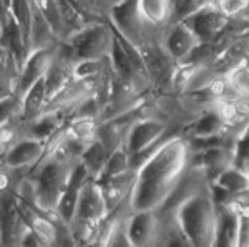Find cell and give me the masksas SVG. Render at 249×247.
Masks as SVG:
<instances>
[{
    "instance_id": "obj_1",
    "label": "cell",
    "mask_w": 249,
    "mask_h": 247,
    "mask_svg": "<svg viewBox=\"0 0 249 247\" xmlns=\"http://www.w3.org/2000/svg\"><path fill=\"white\" fill-rule=\"evenodd\" d=\"M191 153L184 134H166L135 169L128 196L130 211L161 209L190 168Z\"/></svg>"
},
{
    "instance_id": "obj_2",
    "label": "cell",
    "mask_w": 249,
    "mask_h": 247,
    "mask_svg": "<svg viewBox=\"0 0 249 247\" xmlns=\"http://www.w3.org/2000/svg\"><path fill=\"white\" fill-rule=\"evenodd\" d=\"M160 213L173 219L188 246H214L218 204L213 198L210 181H204L184 196L166 202Z\"/></svg>"
},
{
    "instance_id": "obj_3",
    "label": "cell",
    "mask_w": 249,
    "mask_h": 247,
    "mask_svg": "<svg viewBox=\"0 0 249 247\" xmlns=\"http://www.w3.org/2000/svg\"><path fill=\"white\" fill-rule=\"evenodd\" d=\"M170 125L156 115H140L130 123L123 148L130 156V168L136 169L144 156L166 136Z\"/></svg>"
},
{
    "instance_id": "obj_4",
    "label": "cell",
    "mask_w": 249,
    "mask_h": 247,
    "mask_svg": "<svg viewBox=\"0 0 249 247\" xmlns=\"http://www.w3.org/2000/svg\"><path fill=\"white\" fill-rule=\"evenodd\" d=\"M160 37L161 35L148 37L140 49L148 83H150V93L153 97L173 93V80H175L176 68H178V63L163 49Z\"/></svg>"
},
{
    "instance_id": "obj_5",
    "label": "cell",
    "mask_w": 249,
    "mask_h": 247,
    "mask_svg": "<svg viewBox=\"0 0 249 247\" xmlns=\"http://www.w3.org/2000/svg\"><path fill=\"white\" fill-rule=\"evenodd\" d=\"M115 32L111 23L105 22H88L75 33L65 38L75 55V60H102L110 58L113 47Z\"/></svg>"
},
{
    "instance_id": "obj_6",
    "label": "cell",
    "mask_w": 249,
    "mask_h": 247,
    "mask_svg": "<svg viewBox=\"0 0 249 247\" xmlns=\"http://www.w3.org/2000/svg\"><path fill=\"white\" fill-rule=\"evenodd\" d=\"M183 22L198 35L203 43L214 45L223 38L231 20L221 14L213 3H206L191 12L188 17H184Z\"/></svg>"
},
{
    "instance_id": "obj_7",
    "label": "cell",
    "mask_w": 249,
    "mask_h": 247,
    "mask_svg": "<svg viewBox=\"0 0 249 247\" xmlns=\"http://www.w3.org/2000/svg\"><path fill=\"white\" fill-rule=\"evenodd\" d=\"M108 22L124 40L142 49L146 40V27L138 14L136 0H120L110 10Z\"/></svg>"
},
{
    "instance_id": "obj_8",
    "label": "cell",
    "mask_w": 249,
    "mask_h": 247,
    "mask_svg": "<svg viewBox=\"0 0 249 247\" xmlns=\"http://www.w3.org/2000/svg\"><path fill=\"white\" fill-rule=\"evenodd\" d=\"M163 49L176 63H184L191 53L201 45V40L183 20H175L161 32L160 37Z\"/></svg>"
},
{
    "instance_id": "obj_9",
    "label": "cell",
    "mask_w": 249,
    "mask_h": 247,
    "mask_svg": "<svg viewBox=\"0 0 249 247\" xmlns=\"http://www.w3.org/2000/svg\"><path fill=\"white\" fill-rule=\"evenodd\" d=\"M29 226L22 219L17 206L15 189H7L0 194V246H20Z\"/></svg>"
},
{
    "instance_id": "obj_10",
    "label": "cell",
    "mask_w": 249,
    "mask_h": 247,
    "mask_svg": "<svg viewBox=\"0 0 249 247\" xmlns=\"http://www.w3.org/2000/svg\"><path fill=\"white\" fill-rule=\"evenodd\" d=\"M160 231L158 211H130L124 221V237L128 246H155Z\"/></svg>"
},
{
    "instance_id": "obj_11",
    "label": "cell",
    "mask_w": 249,
    "mask_h": 247,
    "mask_svg": "<svg viewBox=\"0 0 249 247\" xmlns=\"http://www.w3.org/2000/svg\"><path fill=\"white\" fill-rule=\"evenodd\" d=\"M45 148H47V143L20 134L9 148H7L5 153H3L2 163L12 171L27 173V171L34 168L40 159L43 158Z\"/></svg>"
},
{
    "instance_id": "obj_12",
    "label": "cell",
    "mask_w": 249,
    "mask_h": 247,
    "mask_svg": "<svg viewBox=\"0 0 249 247\" xmlns=\"http://www.w3.org/2000/svg\"><path fill=\"white\" fill-rule=\"evenodd\" d=\"M107 214L108 209L102 188H100L98 181L90 176L82 188L77 211H75L73 221L70 224H100Z\"/></svg>"
},
{
    "instance_id": "obj_13",
    "label": "cell",
    "mask_w": 249,
    "mask_h": 247,
    "mask_svg": "<svg viewBox=\"0 0 249 247\" xmlns=\"http://www.w3.org/2000/svg\"><path fill=\"white\" fill-rule=\"evenodd\" d=\"M88 178H90L88 169L85 168V165H83L82 161H78L77 165L73 166V169H71L68 182H67L65 189H63L62 196H60V201L53 213L55 217L60 219L62 222H65V224H70V222L73 221L80 193H82V188Z\"/></svg>"
},
{
    "instance_id": "obj_14",
    "label": "cell",
    "mask_w": 249,
    "mask_h": 247,
    "mask_svg": "<svg viewBox=\"0 0 249 247\" xmlns=\"http://www.w3.org/2000/svg\"><path fill=\"white\" fill-rule=\"evenodd\" d=\"M136 7L146 27V38L161 35L173 22V0H136Z\"/></svg>"
},
{
    "instance_id": "obj_15",
    "label": "cell",
    "mask_w": 249,
    "mask_h": 247,
    "mask_svg": "<svg viewBox=\"0 0 249 247\" xmlns=\"http://www.w3.org/2000/svg\"><path fill=\"white\" fill-rule=\"evenodd\" d=\"M55 49V47H53ZM53 49H42L34 50L29 53L18 77V86H17V97L20 98L34 83H37L40 78L45 77L48 66L53 58Z\"/></svg>"
},
{
    "instance_id": "obj_16",
    "label": "cell",
    "mask_w": 249,
    "mask_h": 247,
    "mask_svg": "<svg viewBox=\"0 0 249 247\" xmlns=\"http://www.w3.org/2000/svg\"><path fill=\"white\" fill-rule=\"evenodd\" d=\"M238 202L231 201L218 204V221H216V241L218 247H236L238 236Z\"/></svg>"
},
{
    "instance_id": "obj_17",
    "label": "cell",
    "mask_w": 249,
    "mask_h": 247,
    "mask_svg": "<svg viewBox=\"0 0 249 247\" xmlns=\"http://www.w3.org/2000/svg\"><path fill=\"white\" fill-rule=\"evenodd\" d=\"M67 121L68 118L60 111H43L35 119L25 125H20V134L47 143L62 126L67 125Z\"/></svg>"
},
{
    "instance_id": "obj_18",
    "label": "cell",
    "mask_w": 249,
    "mask_h": 247,
    "mask_svg": "<svg viewBox=\"0 0 249 247\" xmlns=\"http://www.w3.org/2000/svg\"><path fill=\"white\" fill-rule=\"evenodd\" d=\"M133 178L135 171L130 169L123 174H118V176L108 178L105 181H98L103 198H105L108 213H111V211H115L116 208L128 202V196H130L131 186H133Z\"/></svg>"
},
{
    "instance_id": "obj_19",
    "label": "cell",
    "mask_w": 249,
    "mask_h": 247,
    "mask_svg": "<svg viewBox=\"0 0 249 247\" xmlns=\"http://www.w3.org/2000/svg\"><path fill=\"white\" fill-rule=\"evenodd\" d=\"M18 113H17V121L20 125L32 121L37 116L45 111L47 106V86H45V78H40L37 83L30 86L22 97L18 98Z\"/></svg>"
},
{
    "instance_id": "obj_20",
    "label": "cell",
    "mask_w": 249,
    "mask_h": 247,
    "mask_svg": "<svg viewBox=\"0 0 249 247\" xmlns=\"http://www.w3.org/2000/svg\"><path fill=\"white\" fill-rule=\"evenodd\" d=\"M58 43L50 23L43 17L40 9L32 0V22H30V51L42 49H53Z\"/></svg>"
},
{
    "instance_id": "obj_21",
    "label": "cell",
    "mask_w": 249,
    "mask_h": 247,
    "mask_svg": "<svg viewBox=\"0 0 249 247\" xmlns=\"http://www.w3.org/2000/svg\"><path fill=\"white\" fill-rule=\"evenodd\" d=\"M213 182L226 191L231 199L249 194V173L236 165L224 168Z\"/></svg>"
},
{
    "instance_id": "obj_22",
    "label": "cell",
    "mask_w": 249,
    "mask_h": 247,
    "mask_svg": "<svg viewBox=\"0 0 249 247\" xmlns=\"http://www.w3.org/2000/svg\"><path fill=\"white\" fill-rule=\"evenodd\" d=\"M224 119L219 115L218 110H204L201 116H196L193 125L190 126L188 134H184L188 139H201L221 134L224 130Z\"/></svg>"
},
{
    "instance_id": "obj_23",
    "label": "cell",
    "mask_w": 249,
    "mask_h": 247,
    "mask_svg": "<svg viewBox=\"0 0 249 247\" xmlns=\"http://www.w3.org/2000/svg\"><path fill=\"white\" fill-rule=\"evenodd\" d=\"M111 153H113V151L108 148L102 139L95 138L93 141H91L90 145L83 149L82 156H80V161L85 165V168L88 169L90 176L93 179H96L100 176V173H102L103 166H105L107 159Z\"/></svg>"
},
{
    "instance_id": "obj_24",
    "label": "cell",
    "mask_w": 249,
    "mask_h": 247,
    "mask_svg": "<svg viewBox=\"0 0 249 247\" xmlns=\"http://www.w3.org/2000/svg\"><path fill=\"white\" fill-rule=\"evenodd\" d=\"M100 123L102 121H100L98 118L75 116L67 121V128H68V133H70L75 139H78V141L87 148V146L96 138Z\"/></svg>"
},
{
    "instance_id": "obj_25",
    "label": "cell",
    "mask_w": 249,
    "mask_h": 247,
    "mask_svg": "<svg viewBox=\"0 0 249 247\" xmlns=\"http://www.w3.org/2000/svg\"><path fill=\"white\" fill-rule=\"evenodd\" d=\"M34 2L40 9V12L43 14V17L47 18V22L50 23L52 30H53L58 42L65 40L67 30H65V23H63L62 14H60L58 0H34Z\"/></svg>"
},
{
    "instance_id": "obj_26",
    "label": "cell",
    "mask_w": 249,
    "mask_h": 247,
    "mask_svg": "<svg viewBox=\"0 0 249 247\" xmlns=\"http://www.w3.org/2000/svg\"><path fill=\"white\" fill-rule=\"evenodd\" d=\"M130 169H131L130 168V156H128V153L122 146V148H116L113 153L108 156L105 166H103L100 176L96 178V181H105L108 178L118 176V174H123Z\"/></svg>"
},
{
    "instance_id": "obj_27",
    "label": "cell",
    "mask_w": 249,
    "mask_h": 247,
    "mask_svg": "<svg viewBox=\"0 0 249 247\" xmlns=\"http://www.w3.org/2000/svg\"><path fill=\"white\" fill-rule=\"evenodd\" d=\"M211 3L230 20L244 22L249 15V0H213Z\"/></svg>"
},
{
    "instance_id": "obj_28",
    "label": "cell",
    "mask_w": 249,
    "mask_h": 247,
    "mask_svg": "<svg viewBox=\"0 0 249 247\" xmlns=\"http://www.w3.org/2000/svg\"><path fill=\"white\" fill-rule=\"evenodd\" d=\"M238 236L236 247H249V204L241 206L238 202Z\"/></svg>"
},
{
    "instance_id": "obj_29",
    "label": "cell",
    "mask_w": 249,
    "mask_h": 247,
    "mask_svg": "<svg viewBox=\"0 0 249 247\" xmlns=\"http://www.w3.org/2000/svg\"><path fill=\"white\" fill-rule=\"evenodd\" d=\"M18 103H20V99L17 95H12V97L0 99V126L12 121V119L17 116Z\"/></svg>"
},
{
    "instance_id": "obj_30",
    "label": "cell",
    "mask_w": 249,
    "mask_h": 247,
    "mask_svg": "<svg viewBox=\"0 0 249 247\" xmlns=\"http://www.w3.org/2000/svg\"><path fill=\"white\" fill-rule=\"evenodd\" d=\"M9 9H7V5H5V2L3 0H0V20L3 22V25L7 23V20H9Z\"/></svg>"
},
{
    "instance_id": "obj_31",
    "label": "cell",
    "mask_w": 249,
    "mask_h": 247,
    "mask_svg": "<svg viewBox=\"0 0 249 247\" xmlns=\"http://www.w3.org/2000/svg\"><path fill=\"white\" fill-rule=\"evenodd\" d=\"M2 47H5V25H3V22L0 20V49Z\"/></svg>"
}]
</instances>
